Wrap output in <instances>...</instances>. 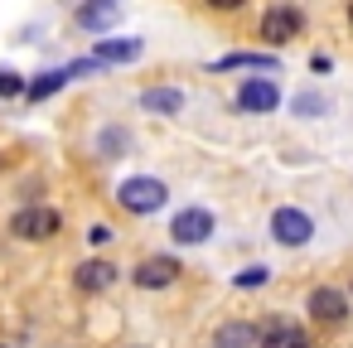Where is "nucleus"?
Masks as SVG:
<instances>
[{"instance_id":"1","label":"nucleus","mask_w":353,"mask_h":348,"mask_svg":"<svg viewBox=\"0 0 353 348\" xmlns=\"http://www.w3.org/2000/svg\"><path fill=\"white\" fill-rule=\"evenodd\" d=\"M165 198H170L165 179H150V174H136V179H126V184L117 189V203H121L126 213H160Z\"/></svg>"},{"instance_id":"2","label":"nucleus","mask_w":353,"mask_h":348,"mask_svg":"<svg viewBox=\"0 0 353 348\" xmlns=\"http://www.w3.org/2000/svg\"><path fill=\"white\" fill-rule=\"evenodd\" d=\"M276 107H281V88H276L271 78H242V88H237V112L266 116V112H276Z\"/></svg>"},{"instance_id":"3","label":"nucleus","mask_w":353,"mask_h":348,"mask_svg":"<svg viewBox=\"0 0 353 348\" xmlns=\"http://www.w3.org/2000/svg\"><path fill=\"white\" fill-rule=\"evenodd\" d=\"M63 227V218L54 213V208H20L15 218H10V232L20 237V242H44V237H54Z\"/></svg>"},{"instance_id":"4","label":"nucleus","mask_w":353,"mask_h":348,"mask_svg":"<svg viewBox=\"0 0 353 348\" xmlns=\"http://www.w3.org/2000/svg\"><path fill=\"white\" fill-rule=\"evenodd\" d=\"M300 30H305V15H300L295 6H276V10H266V15H261V39H266L271 49L290 44Z\"/></svg>"},{"instance_id":"5","label":"nucleus","mask_w":353,"mask_h":348,"mask_svg":"<svg viewBox=\"0 0 353 348\" xmlns=\"http://www.w3.org/2000/svg\"><path fill=\"white\" fill-rule=\"evenodd\" d=\"M310 232H314L310 213H300V208H276V213H271V237H276L281 247H305Z\"/></svg>"},{"instance_id":"6","label":"nucleus","mask_w":353,"mask_h":348,"mask_svg":"<svg viewBox=\"0 0 353 348\" xmlns=\"http://www.w3.org/2000/svg\"><path fill=\"white\" fill-rule=\"evenodd\" d=\"M170 237L184 242V247L208 242V237H213V213H208V208H179L174 223H170Z\"/></svg>"},{"instance_id":"7","label":"nucleus","mask_w":353,"mask_h":348,"mask_svg":"<svg viewBox=\"0 0 353 348\" xmlns=\"http://www.w3.org/2000/svg\"><path fill=\"white\" fill-rule=\"evenodd\" d=\"M256 348H310V334L290 319H266L256 329Z\"/></svg>"},{"instance_id":"8","label":"nucleus","mask_w":353,"mask_h":348,"mask_svg":"<svg viewBox=\"0 0 353 348\" xmlns=\"http://www.w3.org/2000/svg\"><path fill=\"white\" fill-rule=\"evenodd\" d=\"M179 276V261L174 256H145L136 271H131V280L141 285V290H160V285H170Z\"/></svg>"},{"instance_id":"9","label":"nucleus","mask_w":353,"mask_h":348,"mask_svg":"<svg viewBox=\"0 0 353 348\" xmlns=\"http://www.w3.org/2000/svg\"><path fill=\"white\" fill-rule=\"evenodd\" d=\"M117 15H121V0H83V6H78V25H83V30H92V34L112 30V25H117Z\"/></svg>"},{"instance_id":"10","label":"nucleus","mask_w":353,"mask_h":348,"mask_svg":"<svg viewBox=\"0 0 353 348\" xmlns=\"http://www.w3.org/2000/svg\"><path fill=\"white\" fill-rule=\"evenodd\" d=\"M343 314H348V305H343L339 290H329V285L310 290V319L314 324H343Z\"/></svg>"},{"instance_id":"11","label":"nucleus","mask_w":353,"mask_h":348,"mask_svg":"<svg viewBox=\"0 0 353 348\" xmlns=\"http://www.w3.org/2000/svg\"><path fill=\"white\" fill-rule=\"evenodd\" d=\"M141 54H145L141 39H97V49H92V59H97L102 68H112V63H136Z\"/></svg>"},{"instance_id":"12","label":"nucleus","mask_w":353,"mask_h":348,"mask_svg":"<svg viewBox=\"0 0 353 348\" xmlns=\"http://www.w3.org/2000/svg\"><path fill=\"white\" fill-rule=\"evenodd\" d=\"M213 348H256V324L247 319H228L213 329Z\"/></svg>"},{"instance_id":"13","label":"nucleus","mask_w":353,"mask_h":348,"mask_svg":"<svg viewBox=\"0 0 353 348\" xmlns=\"http://www.w3.org/2000/svg\"><path fill=\"white\" fill-rule=\"evenodd\" d=\"M141 107L155 112V116H179L184 112V92L179 88H145L141 92Z\"/></svg>"},{"instance_id":"14","label":"nucleus","mask_w":353,"mask_h":348,"mask_svg":"<svg viewBox=\"0 0 353 348\" xmlns=\"http://www.w3.org/2000/svg\"><path fill=\"white\" fill-rule=\"evenodd\" d=\"M73 280H78V290H107L117 280V266L112 261H83Z\"/></svg>"},{"instance_id":"15","label":"nucleus","mask_w":353,"mask_h":348,"mask_svg":"<svg viewBox=\"0 0 353 348\" xmlns=\"http://www.w3.org/2000/svg\"><path fill=\"white\" fill-rule=\"evenodd\" d=\"M68 83V68H54V73H39L34 83H25V97L30 102H44V97H54L59 88Z\"/></svg>"},{"instance_id":"16","label":"nucleus","mask_w":353,"mask_h":348,"mask_svg":"<svg viewBox=\"0 0 353 348\" xmlns=\"http://www.w3.org/2000/svg\"><path fill=\"white\" fill-rule=\"evenodd\" d=\"M97 150H102V160L126 155V150H131V131H126V126H107V131L97 136Z\"/></svg>"},{"instance_id":"17","label":"nucleus","mask_w":353,"mask_h":348,"mask_svg":"<svg viewBox=\"0 0 353 348\" xmlns=\"http://www.w3.org/2000/svg\"><path fill=\"white\" fill-rule=\"evenodd\" d=\"M218 68H261V73H271L276 54H228V59H218Z\"/></svg>"},{"instance_id":"18","label":"nucleus","mask_w":353,"mask_h":348,"mask_svg":"<svg viewBox=\"0 0 353 348\" xmlns=\"http://www.w3.org/2000/svg\"><path fill=\"white\" fill-rule=\"evenodd\" d=\"M290 112H295V116H324V112H329V102H324L319 92H300V97L290 102Z\"/></svg>"},{"instance_id":"19","label":"nucleus","mask_w":353,"mask_h":348,"mask_svg":"<svg viewBox=\"0 0 353 348\" xmlns=\"http://www.w3.org/2000/svg\"><path fill=\"white\" fill-rule=\"evenodd\" d=\"M0 97H25V78L20 73H0Z\"/></svg>"},{"instance_id":"20","label":"nucleus","mask_w":353,"mask_h":348,"mask_svg":"<svg viewBox=\"0 0 353 348\" xmlns=\"http://www.w3.org/2000/svg\"><path fill=\"white\" fill-rule=\"evenodd\" d=\"M88 73H102V63H97V59H78V63H68V78H88Z\"/></svg>"},{"instance_id":"21","label":"nucleus","mask_w":353,"mask_h":348,"mask_svg":"<svg viewBox=\"0 0 353 348\" xmlns=\"http://www.w3.org/2000/svg\"><path fill=\"white\" fill-rule=\"evenodd\" d=\"M237 285H266V266H252V271H242V276H237Z\"/></svg>"},{"instance_id":"22","label":"nucleus","mask_w":353,"mask_h":348,"mask_svg":"<svg viewBox=\"0 0 353 348\" xmlns=\"http://www.w3.org/2000/svg\"><path fill=\"white\" fill-rule=\"evenodd\" d=\"M92 242H97V247H107V242H112V227H107V223H97V227H92Z\"/></svg>"},{"instance_id":"23","label":"nucleus","mask_w":353,"mask_h":348,"mask_svg":"<svg viewBox=\"0 0 353 348\" xmlns=\"http://www.w3.org/2000/svg\"><path fill=\"white\" fill-rule=\"evenodd\" d=\"M208 6H213V10H242L247 0H208Z\"/></svg>"},{"instance_id":"24","label":"nucleus","mask_w":353,"mask_h":348,"mask_svg":"<svg viewBox=\"0 0 353 348\" xmlns=\"http://www.w3.org/2000/svg\"><path fill=\"white\" fill-rule=\"evenodd\" d=\"M348 20H353V6H348Z\"/></svg>"},{"instance_id":"25","label":"nucleus","mask_w":353,"mask_h":348,"mask_svg":"<svg viewBox=\"0 0 353 348\" xmlns=\"http://www.w3.org/2000/svg\"><path fill=\"white\" fill-rule=\"evenodd\" d=\"M0 348H6V343H0Z\"/></svg>"}]
</instances>
